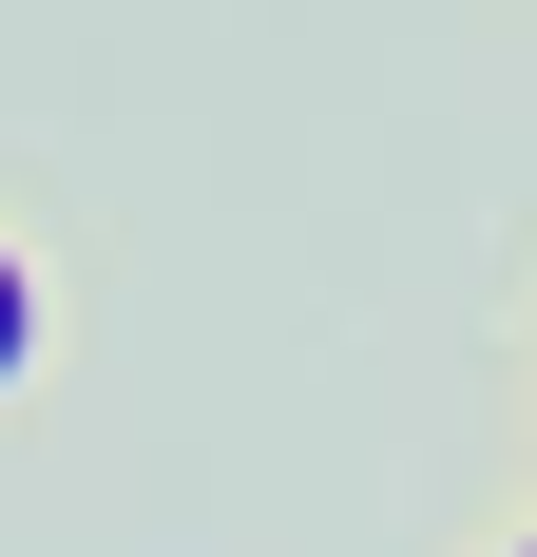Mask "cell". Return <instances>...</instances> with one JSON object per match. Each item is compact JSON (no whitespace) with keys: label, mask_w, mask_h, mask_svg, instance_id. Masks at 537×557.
Here are the masks:
<instances>
[{"label":"cell","mask_w":537,"mask_h":557,"mask_svg":"<svg viewBox=\"0 0 537 557\" xmlns=\"http://www.w3.org/2000/svg\"><path fill=\"white\" fill-rule=\"evenodd\" d=\"M0 385H39V250L0 231Z\"/></svg>","instance_id":"1"},{"label":"cell","mask_w":537,"mask_h":557,"mask_svg":"<svg viewBox=\"0 0 537 557\" xmlns=\"http://www.w3.org/2000/svg\"><path fill=\"white\" fill-rule=\"evenodd\" d=\"M499 557H537V539H499Z\"/></svg>","instance_id":"2"}]
</instances>
